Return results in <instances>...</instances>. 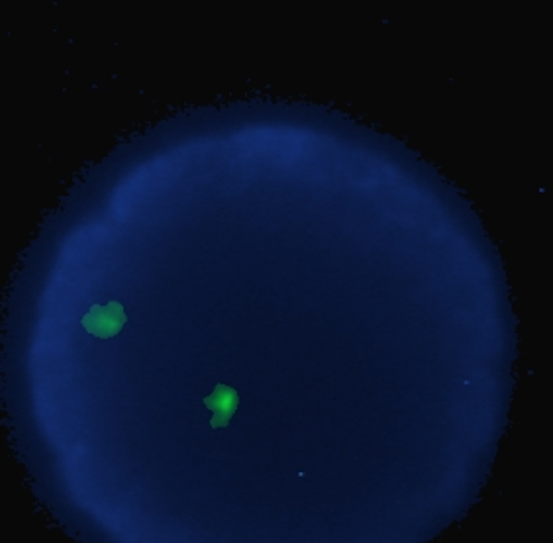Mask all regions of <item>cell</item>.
I'll return each instance as SVG.
<instances>
[{"label": "cell", "instance_id": "cell-1", "mask_svg": "<svg viewBox=\"0 0 553 543\" xmlns=\"http://www.w3.org/2000/svg\"><path fill=\"white\" fill-rule=\"evenodd\" d=\"M128 316L124 312V306L118 300H110L108 304H95L85 316H83V328L101 338L108 340L114 338L122 332V328L126 326Z\"/></svg>", "mask_w": 553, "mask_h": 543}, {"label": "cell", "instance_id": "cell-2", "mask_svg": "<svg viewBox=\"0 0 553 543\" xmlns=\"http://www.w3.org/2000/svg\"><path fill=\"white\" fill-rule=\"evenodd\" d=\"M204 406L208 410H212V420H210V428L212 430H220V428H228L230 420L234 418L238 406H240V395L234 387H228L224 383H218L214 387V391L208 396H204Z\"/></svg>", "mask_w": 553, "mask_h": 543}]
</instances>
